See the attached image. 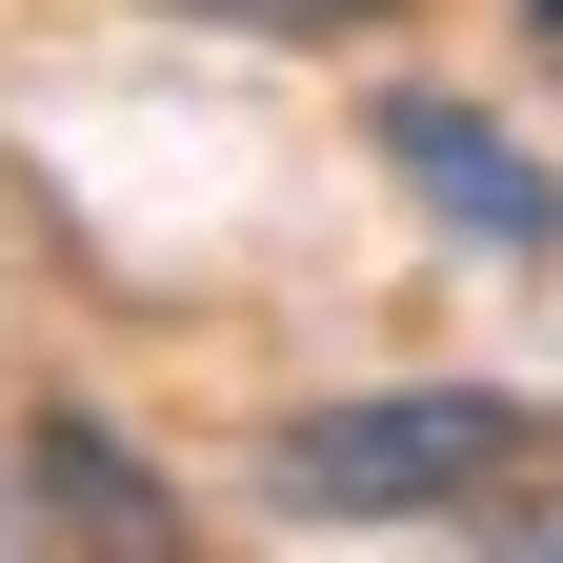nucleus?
I'll list each match as a JSON object with an SVG mask.
<instances>
[{
    "label": "nucleus",
    "mask_w": 563,
    "mask_h": 563,
    "mask_svg": "<svg viewBox=\"0 0 563 563\" xmlns=\"http://www.w3.org/2000/svg\"><path fill=\"white\" fill-rule=\"evenodd\" d=\"M262 523H504L543 483V402L523 383H363L262 422Z\"/></svg>",
    "instance_id": "nucleus-1"
},
{
    "label": "nucleus",
    "mask_w": 563,
    "mask_h": 563,
    "mask_svg": "<svg viewBox=\"0 0 563 563\" xmlns=\"http://www.w3.org/2000/svg\"><path fill=\"white\" fill-rule=\"evenodd\" d=\"M363 162H383V181H402L443 242L523 262V282L563 262V162H543L504 101H463V81H383V101H363Z\"/></svg>",
    "instance_id": "nucleus-2"
},
{
    "label": "nucleus",
    "mask_w": 563,
    "mask_h": 563,
    "mask_svg": "<svg viewBox=\"0 0 563 563\" xmlns=\"http://www.w3.org/2000/svg\"><path fill=\"white\" fill-rule=\"evenodd\" d=\"M0 523H41V543H121V563H162L181 543V483L121 443L101 402H21V443H0Z\"/></svg>",
    "instance_id": "nucleus-3"
},
{
    "label": "nucleus",
    "mask_w": 563,
    "mask_h": 563,
    "mask_svg": "<svg viewBox=\"0 0 563 563\" xmlns=\"http://www.w3.org/2000/svg\"><path fill=\"white\" fill-rule=\"evenodd\" d=\"M162 21H222V41H363L402 0H162Z\"/></svg>",
    "instance_id": "nucleus-4"
},
{
    "label": "nucleus",
    "mask_w": 563,
    "mask_h": 563,
    "mask_svg": "<svg viewBox=\"0 0 563 563\" xmlns=\"http://www.w3.org/2000/svg\"><path fill=\"white\" fill-rule=\"evenodd\" d=\"M483 543H504V563H563V483H523V504L483 523Z\"/></svg>",
    "instance_id": "nucleus-5"
},
{
    "label": "nucleus",
    "mask_w": 563,
    "mask_h": 563,
    "mask_svg": "<svg viewBox=\"0 0 563 563\" xmlns=\"http://www.w3.org/2000/svg\"><path fill=\"white\" fill-rule=\"evenodd\" d=\"M504 21H523V41H563V0H504Z\"/></svg>",
    "instance_id": "nucleus-6"
}]
</instances>
